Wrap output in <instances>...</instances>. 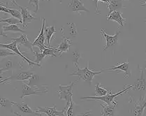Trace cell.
Wrapping results in <instances>:
<instances>
[{"mask_svg":"<svg viewBox=\"0 0 146 116\" xmlns=\"http://www.w3.org/2000/svg\"><path fill=\"white\" fill-rule=\"evenodd\" d=\"M18 7L21 9L22 21H23V24H22V25H23V27H24V28H27L28 23L32 22V21H35V20L37 19L31 14L30 12L28 10L27 7H23L20 5L18 6Z\"/></svg>","mask_w":146,"mask_h":116,"instance_id":"cell-12","label":"cell"},{"mask_svg":"<svg viewBox=\"0 0 146 116\" xmlns=\"http://www.w3.org/2000/svg\"><path fill=\"white\" fill-rule=\"evenodd\" d=\"M95 4V13L96 14H101V11H99V8H98V3H99V0H93Z\"/></svg>","mask_w":146,"mask_h":116,"instance_id":"cell-37","label":"cell"},{"mask_svg":"<svg viewBox=\"0 0 146 116\" xmlns=\"http://www.w3.org/2000/svg\"><path fill=\"white\" fill-rule=\"evenodd\" d=\"M99 1H101L102 3H104V4H106L107 5L110 3V0H99Z\"/></svg>","mask_w":146,"mask_h":116,"instance_id":"cell-39","label":"cell"},{"mask_svg":"<svg viewBox=\"0 0 146 116\" xmlns=\"http://www.w3.org/2000/svg\"><path fill=\"white\" fill-rule=\"evenodd\" d=\"M11 40L12 41H15L17 44H18L19 45H23L25 48L29 49L32 52H34L32 44L29 41V38H28L27 35L25 34H22L21 36L19 37H17V38H12Z\"/></svg>","mask_w":146,"mask_h":116,"instance_id":"cell-16","label":"cell"},{"mask_svg":"<svg viewBox=\"0 0 146 116\" xmlns=\"http://www.w3.org/2000/svg\"><path fill=\"white\" fill-rule=\"evenodd\" d=\"M144 22H145V23H146V20H145V21H144Z\"/></svg>","mask_w":146,"mask_h":116,"instance_id":"cell-43","label":"cell"},{"mask_svg":"<svg viewBox=\"0 0 146 116\" xmlns=\"http://www.w3.org/2000/svg\"><path fill=\"white\" fill-rule=\"evenodd\" d=\"M109 91L106 88L102 86L101 83H97L95 86V95L96 97H103L106 95Z\"/></svg>","mask_w":146,"mask_h":116,"instance_id":"cell-21","label":"cell"},{"mask_svg":"<svg viewBox=\"0 0 146 116\" xmlns=\"http://www.w3.org/2000/svg\"><path fill=\"white\" fill-rule=\"evenodd\" d=\"M29 4L32 7H35L36 10L34 11L35 13L39 10V0H29Z\"/></svg>","mask_w":146,"mask_h":116,"instance_id":"cell-34","label":"cell"},{"mask_svg":"<svg viewBox=\"0 0 146 116\" xmlns=\"http://www.w3.org/2000/svg\"><path fill=\"white\" fill-rule=\"evenodd\" d=\"M13 106V103L10 100L4 98L1 96L0 97V106L2 108H6V109H9Z\"/></svg>","mask_w":146,"mask_h":116,"instance_id":"cell-27","label":"cell"},{"mask_svg":"<svg viewBox=\"0 0 146 116\" xmlns=\"http://www.w3.org/2000/svg\"><path fill=\"white\" fill-rule=\"evenodd\" d=\"M92 113V111L91 110H89L88 111L85 113H78L76 116H90Z\"/></svg>","mask_w":146,"mask_h":116,"instance_id":"cell-38","label":"cell"},{"mask_svg":"<svg viewBox=\"0 0 146 116\" xmlns=\"http://www.w3.org/2000/svg\"><path fill=\"white\" fill-rule=\"evenodd\" d=\"M101 32H102V36L104 38L106 43L105 47L104 48V51H106L110 47L115 46L117 44V41H118V36L120 34V32H117L115 35H108L106 34L105 29H101Z\"/></svg>","mask_w":146,"mask_h":116,"instance_id":"cell-10","label":"cell"},{"mask_svg":"<svg viewBox=\"0 0 146 116\" xmlns=\"http://www.w3.org/2000/svg\"><path fill=\"white\" fill-rule=\"evenodd\" d=\"M4 26V23H0V36H4V37H7L8 36L7 34H6L4 33V29H3Z\"/></svg>","mask_w":146,"mask_h":116,"instance_id":"cell-36","label":"cell"},{"mask_svg":"<svg viewBox=\"0 0 146 116\" xmlns=\"http://www.w3.org/2000/svg\"><path fill=\"white\" fill-rule=\"evenodd\" d=\"M33 53H34V55H35V56L36 57V60L34 62L38 64V67L41 68L42 66L40 64H41V62L43 61V59L45 58L46 55H43V52H36V51H35V50H34Z\"/></svg>","mask_w":146,"mask_h":116,"instance_id":"cell-26","label":"cell"},{"mask_svg":"<svg viewBox=\"0 0 146 116\" xmlns=\"http://www.w3.org/2000/svg\"><path fill=\"white\" fill-rule=\"evenodd\" d=\"M146 106V102H144V103H141L140 105L135 104V108L133 110V113L134 116H141V114L143 112V110Z\"/></svg>","mask_w":146,"mask_h":116,"instance_id":"cell-24","label":"cell"},{"mask_svg":"<svg viewBox=\"0 0 146 116\" xmlns=\"http://www.w3.org/2000/svg\"><path fill=\"white\" fill-rule=\"evenodd\" d=\"M34 75V72L31 71H23L18 70L13 71V74L11 76L8 77L4 80L0 81L1 83H6L8 80H15V81H25L28 80L32 76Z\"/></svg>","mask_w":146,"mask_h":116,"instance_id":"cell-4","label":"cell"},{"mask_svg":"<svg viewBox=\"0 0 146 116\" xmlns=\"http://www.w3.org/2000/svg\"><path fill=\"white\" fill-rule=\"evenodd\" d=\"M68 7L71 8V11L73 12L80 14V12H90V11L88 9L85 7L82 0H71L70 3L68 4Z\"/></svg>","mask_w":146,"mask_h":116,"instance_id":"cell-13","label":"cell"},{"mask_svg":"<svg viewBox=\"0 0 146 116\" xmlns=\"http://www.w3.org/2000/svg\"><path fill=\"white\" fill-rule=\"evenodd\" d=\"M10 1H11L12 3H13V4H15V5L17 6V7H18V6H19V5H18V4L16 3V1H15V0H10Z\"/></svg>","mask_w":146,"mask_h":116,"instance_id":"cell-42","label":"cell"},{"mask_svg":"<svg viewBox=\"0 0 146 116\" xmlns=\"http://www.w3.org/2000/svg\"><path fill=\"white\" fill-rule=\"evenodd\" d=\"M79 79L76 80L74 82H71L69 85L67 86H62V85H60L59 88L60 89L57 91V92L59 94V98L60 99H64L66 101V105L65 107L69 108L70 103L72 101V97H73V87L74 85L78 81Z\"/></svg>","mask_w":146,"mask_h":116,"instance_id":"cell-3","label":"cell"},{"mask_svg":"<svg viewBox=\"0 0 146 116\" xmlns=\"http://www.w3.org/2000/svg\"><path fill=\"white\" fill-rule=\"evenodd\" d=\"M80 57H81V55H80V53L79 52V51L78 50H74V52H73L72 60H73V62H74V64L75 65L76 67H78V60L80 58Z\"/></svg>","mask_w":146,"mask_h":116,"instance_id":"cell-29","label":"cell"},{"mask_svg":"<svg viewBox=\"0 0 146 116\" xmlns=\"http://www.w3.org/2000/svg\"><path fill=\"white\" fill-rule=\"evenodd\" d=\"M6 69H4V68H1V69H0V77L1 76V75L3 74V73H4V72H6Z\"/></svg>","mask_w":146,"mask_h":116,"instance_id":"cell-40","label":"cell"},{"mask_svg":"<svg viewBox=\"0 0 146 116\" xmlns=\"http://www.w3.org/2000/svg\"><path fill=\"white\" fill-rule=\"evenodd\" d=\"M107 19V23H108V21H115L119 25V27H123L125 23H126V19L122 17V13H121L119 11H116L112 12L111 13L108 14L106 16Z\"/></svg>","mask_w":146,"mask_h":116,"instance_id":"cell-14","label":"cell"},{"mask_svg":"<svg viewBox=\"0 0 146 116\" xmlns=\"http://www.w3.org/2000/svg\"><path fill=\"white\" fill-rule=\"evenodd\" d=\"M67 109L64 107V109L62 111H57L56 109V105L52 108L49 107H38L35 108L34 111L39 113H43L48 116H65V113Z\"/></svg>","mask_w":146,"mask_h":116,"instance_id":"cell-6","label":"cell"},{"mask_svg":"<svg viewBox=\"0 0 146 116\" xmlns=\"http://www.w3.org/2000/svg\"><path fill=\"white\" fill-rule=\"evenodd\" d=\"M0 48H6V49H8V50L13 51V52H15L17 55L21 57V58H23V60H25V62H27V64H29V68L32 67V66H33L34 65L38 66V64H36V63L34 62L33 61H31V60H29L27 58H26V57L24 56V54L27 53V52H21V51L19 50V49H18V44H17L15 41H13V42L11 43V44H0Z\"/></svg>","mask_w":146,"mask_h":116,"instance_id":"cell-5","label":"cell"},{"mask_svg":"<svg viewBox=\"0 0 146 116\" xmlns=\"http://www.w3.org/2000/svg\"><path fill=\"white\" fill-rule=\"evenodd\" d=\"M140 4H141V6H143V7H146V1H141Z\"/></svg>","mask_w":146,"mask_h":116,"instance_id":"cell-41","label":"cell"},{"mask_svg":"<svg viewBox=\"0 0 146 116\" xmlns=\"http://www.w3.org/2000/svg\"><path fill=\"white\" fill-rule=\"evenodd\" d=\"M145 68H146V66H145Z\"/></svg>","mask_w":146,"mask_h":116,"instance_id":"cell-46","label":"cell"},{"mask_svg":"<svg viewBox=\"0 0 146 116\" xmlns=\"http://www.w3.org/2000/svg\"><path fill=\"white\" fill-rule=\"evenodd\" d=\"M14 65H15V63H14V62L13 60H8L5 62V64H4V69H6V70L8 71L9 70V69H12V68L13 67Z\"/></svg>","mask_w":146,"mask_h":116,"instance_id":"cell-35","label":"cell"},{"mask_svg":"<svg viewBox=\"0 0 146 116\" xmlns=\"http://www.w3.org/2000/svg\"><path fill=\"white\" fill-rule=\"evenodd\" d=\"M68 25L69 26V33L72 36L75 37L78 35V31L76 27L75 23H68Z\"/></svg>","mask_w":146,"mask_h":116,"instance_id":"cell-31","label":"cell"},{"mask_svg":"<svg viewBox=\"0 0 146 116\" xmlns=\"http://www.w3.org/2000/svg\"><path fill=\"white\" fill-rule=\"evenodd\" d=\"M9 13L12 15V17L16 18V19L19 20L22 22V24H23V21H22V15L21 11H19L17 9H9Z\"/></svg>","mask_w":146,"mask_h":116,"instance_id":"cell-28","label":"cell"},{"mask_svg":"<svg viewBox=\"0 0 146 116\" xmlns=\"http://www.w3.org/2000/svg\"><path fill=\"white\" fill-rule=\"evenodd\" d=\"M44 33L45 36H46V40L47 41L48 46H50V40L52 37L54 36L55 34L56 33V29L55 26H50V27H45L44 28Z\"/></svg>","mask_w":146,"mask_h":116,"instance_id":"cell-19","label":"cell"},{"mask_svg":"<svg viewBox=\"0 0 146 116\" xmlns=\"http://www.w3.org/2000/svg\"><path fill=\"white\" fill-rule=\"evenodd\" d=\"M133 87V86H129L127 87H125V89H122V90L119 91L117 93H113L111 90L109 91L108 94L106 95L103 96V97H80V99L81 100H86V99H94V100H99V101H102L105 102L107 105H117V103L115 101H114V99L116 98L117 97H118L120 94H123L124 92H127L129 89H131Z\"/></svg>","mask_w":146,"mask_h":116,"instance_id":"cell-2","label":"cell"},{"mask_svg":"<svg viewBox=\"0 0 146 116\" xmlns=\"http://www.w3.org/2000/svg\"><path fill=\"white\" fill-rule=\"evenodd\" d=\"M48 88L45 89H40L38 87H34L29 86L27 83H23V94L20 98L23 99L25 97L30 95H42L44 93H47Z\"/></svg>","mask_w":146,"mask_h":116,"instance_id":"cell-7","label":"cell"},{"mask_svg":"<svg viewBox=\"0 0 146 116\" xmlns=\"http://www.w3.org/2000/svg\"><path fill=\"white\" fill-rule=\"evenodd\" d=\"M126 1H129V0H126Z\"/></svg>","mask_w":146,"mask_h":116,"instance_id":"cell-44","label":"cell"},{"mask_svg":"<svg viewBox=\"0 0 146 116\" xmlns=\"http://www.w3.org/2000/svg\"><path fill=\"white\" fill-rule=\"evenodd\" d=\"M38 76L37 75V74H34V75L32 76L29 80H28V83H27V84L29 86L32 87V86H35L36 83L38 82Z\"/></svg>","mask_w":146,"mask_h":116,"instance_id":"cell-32","label":"cell"},{"mask_svg":"<svg viewBox=\"0 0 146 116\" xmlns=\"http://www.w3.org/2000/svg\"><path fill=\"white\" fill-rule=\"evenodd\" d=\"M115 66H112L110 69H106L107 71H115L117 70V73H120L121 72H124V78H128L131 76V71L129 69V63L128 60H127L126 62L122 63H116Z\"/></svg>","mask_w":146,"mask_h":116,"instance_id":"cell-9","label":"cell"},{"mask_svg":"<svg viewBox=\"0 0 146 116\" xmlns=\"http://www.w3.org/2000/svg\"><path fill=\"white\" fill-rule=\"evenodd\" d=\"M123 6L122 0H110V3L108 4V9L109 10L108 14L111 13L112 12L119 11L121 9H125Z\"/></svg>","mask_w":146,"mask_h":116,"instance_id":"cell-17","label":"cell"},{"mask_svg":"<svg viewBox=\"0 0 146 116\" xmlns=\"http://www.w3.org/2000/svg\"><path fill=\"white\" fill-rule=\"evenodd\" d=\"M117 105H104L101 104L102 107V115L101 116H114L115 109Z\"/></svg>","mask_w":146,"mask_h":116,"instance_id":"cell-18","label":"cell"},{"mask_svg":"<svg viewBox=\"0 0 146 116\" xmlns=\"http://www.w3.org/2000/svg\"><path fill=\"white\" fill-rule=\"evenodd\" d=\"M74 102L72 101L70 103L69 108H68L67 110L66 111V116H74Z\"/></svg>","mask_w":146,"mask_h":116,"instance_id":"cell-33","label":"cell"},{"mask_svg":"<svg viewBox=\"0 0 146 116\" xmlns=\"http://www.w3.org/2000/svg\"><path fill=\"white\" fill-rule=\"evenodd\" d=\"M77 68V72H74L72 74H70V76H78V79H82L85 82L89 83L90 86H91L92 83V80L94 79V76L98 75V74H100L101 73L104 72L103 69H102L99 72H96L94 70H91L89 69V62L88 61L87 63V66H85L83 69H80L79 68V66H78Z\"/></svg>","mask_w":146,"mask_h":116,"instance_id":"cell-1","label":"cell"},{"mask_svg":"<svg viewBox=\"0 0 146 116\" xmlns=\"http://www.w3.org/2000/svg\"><path fill=\"white\" fill-rule=\"evenodd\" d=\"M145 80L143 78V70H141V78L139 79L136 80L135 82V85L133 86L132 88L133 89H137V90H140V89H145Z\"/></svg>","mask_w":146,"mask_h":116,"instance_id":"cell-20","label":"cell"},{"mask_svg":"<svg viewBox=\"0 0 146 116\" xmlns=\"http://www.w3.org/2000/svg\"><path fill=\"white\" fill-rule=\"evenodd\" d=\"M43 53V55H45L46 56H51V57H57L56 55V52H58L57 50L55 48V47H46L44 50L42 52Z\"/></svg>","mask_w":146,"mask_h":116,"instance_id":"cell-25","label":"cell"},{"mask_svg":"<svg viewBox=\"0 0 146 116\" xmlns=\"http://www.w3.org/2000/svg\"><path fill=\"white\" fill-rule=\"evenodd\" d=\"M11 55H17L15 52H12L10 50L8 49L0 48V58H6L8 56H11Z\"/></svg>","mask_w":146,"mask_h":116,"instance_id":"cell-30","label":"cell"},{"mask_svg":"<svg viewBox=\"0 0 146 116\" xmlns=\"http://www.w3.org/2000/svg\"><path fill=\"white\" fill-rule=\"evenodd\" d=\"M47 1H50V0H47Z\"/></svg>","mask_w":146,"mask_h":116,"instance_id":"cell-45","label":"cell"},{"mask_svg":"<svg viewBox=\"0 0 146 116\" xmlns=\"http://www.w3.org/2000/svg\"><path fill=\"white\" fill-rule=\"evenodd\" d=\"M42 27L40 31L39 34L37 36L36 38L34 41L33 44H32V46H36L39 48L41 52H43V50L46 48L47 46H45V41H46V36H45V33H44V28H45V25H46V19L44 18H42Z\"/></svg>","mask_w":146,"mask_h":116,"instance_id":"cell-8","label":"cell"},{"mask_svg":"<svg viewBox=\"0 0 146 116\" xmlns=\"http://www.w3.org/2000/svg\"><path fill=\"white\" fill-rule=\"evenodd\" d=\"M4 32H21V33L25 34V31L21 29L18 25H4Z\"/></svg>","mask_w":146,"mask_h":116,"instance_id":"cell-22","label":"cell"},{"mask_svg":"<svg viewBox=\"0 0 146 116\" xmlns=\"http://www.w3.org/2000/svg\"><path fill=\"white\" fill-rule=\"evenodd\" d=\"M0 23H7V24H9V25L22 24V22L21 21L13 18V17H11V18H0Z\"/></svg>","mask_w":146,"mask_h":116,"instance_id":"cell-23","label":"cell"},{"mask_svg":"<svg viewBox=\"0 0 146 116\" xmlns=\"http://www.w3.org/2000/svg\"><path fill=\"white\" fill-rule=\"evenodd\" d=\"M12 103H13V105H15V106H16L18 108V109L21 111V113L26 114V115L38 116H42V115H43V114H40L39 113H37L34 111V110H32L29 106H28L27 103H25V102H23V103H17L16 102L12 101Z\"/></svg>","mask_w":146,"mask_h":116,"instance_id":"cell-15","label":"cell"},{"mask_svg":"<svg viewBox=\"0 0 146 116\" xmlns=\"http://www.w3.org/2000/svg\"><path fill=\"white\" fill-rule=\"evenodd\" d=\"M62 42L58 46H54L55 48L57 50V52H59V57L61 56L62 54L64 53V52H68L69 50L71 44H72V41L64 35L63 28L62 29Z\"/></svg>","mask_w":146,"mask_h":116,"instance_id":"cell-11","label":"cell"}]
</instances>
